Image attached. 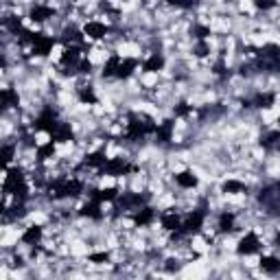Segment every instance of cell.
Wrapping results in <instances>:
<instances>
[{"instance_id":"50","label":"cell","mask_w":280,"mask_h":280,"mask_svg":"<svg viewBox=\"0 0 280 280\" xmlns=\"http://www.w3.org/2000/svg\"><path fill=\"white\" fill-rule=\"evenodd\" d=\"M278 125H280V119H278Z\"/></svg>"},{"instance_id":"51","label":"cell","mask_w":280,"mask_h":280,"mask_svg":"<svg viewBox=\"0 0 280 280\" xmlns=\"http://www.w3.org/2000/svg\"><path fill=\"white\" fill-rule=\"evenodd\" d=\"M278 184H280V182H278Z\"/></svg>"},{"instance_id":"35","label":"cell","mask_w":280,"mask_h":280,"mask_svg":"<svg viewBox=\"0 0 280 280\" xmlns=\"http://www.w3.org/2000/svg\"><path fill=\"white\" fill-rule=\"evenodd\" d=\"M5 29H7V31H11L13 35H20L22 33V20L16 18V16L5 18Z\"/></svg>"},{"instance_id":"26","label":"cell","mask_w":280,"mask_h":280,"mask_svg":"<svg viewBox=\"0 0 280 280\" xmlns=\"http://www.w3.org/2000/svg\"><path fill=\"white\" fill-rule=\"evenodd\" d=\"M79 212H81V217H90V219H101V217H103V212H101V202H97V200L88 202Z\"/></svg>"},{"instance_id":"9","label":"cell","mask_w":280,"mask_h":280,"mask_svg":"<svg viewBox=\"0 0 280 280\" xmlns=\"http://www.w3.org/2000/svg\"><path fill=\"white\" fill-rule=\"evenodd\" d=\"M22 184H26L22 169H9V171H7V178H5V184H3L5 195H13V190L20 188Z\"/></svg>"},{"instance_id":"11","label":"cell","mask_w":280,"mask_h":280,"mask_svg":"<svg viewBox=\"0 0 280 280\" xmlns=\"http://www.w3.org/2000/svg\"><path fill=\"white\" fill-rule=\"evenodd\" d=\"M53 46H55V38H48V35H44V33H38V38L31 44L33 55H38V57H46L50 50H53Z\"/></svg>"},{"instance_id":"24","label":"cell","mask_w":280,"mask_h":280,"mask_svg":"<svg viewBox=\"0 0 280 280\" xmlns=\"http://www.w3.org/2000/svg\"><path fill=\"white\" fill-rule=\"evenodd\" d=\"M83 162H86V166H92V169H97V171H101V169L107 164V160H105V153H103V151L88 153Z\"/></svg>"},{"instance_id":"20","label":"cell","mask_w":280,"mask_h":280,"mask_svg":"<svg viewBox=\"0 0 280 280\" xmlns=\"http://www.w3.org/2000/svg\"><path fill=\"white\" fill-rule=\"evenodd\" d=\"M160 221H162V228L169 230V232H175V230H180V228H182V219H180V215L175 210L164 212V215L160 217Z\"/></svg>"},{"instance_id":"32","label":"cell","mask_w":280,"mask_h":280,"mask_svg":"<svg viewBox=\"0 0 280 280\" xmlns=\"http://www.w3.org/2000/svg\"><path fill=\"white\" fill-rule=\"evenodd\" d=\"M221 190H223V193H245L247 186L239 180H228V182L221 184Z\"/></svg>"},{"instance_id":"47","label":"cell","mask_w":280,"mask_h":280,"mask_svg":"<svg viewBox=\"0 0 280 280\" xmlns=\"http://www.w3.org/2000/svg\"><path fill=\"white\" fill-rule=\"evenodd\" d=\"M92 263H107L109 261V252H99V254H90Z\"/></svg>"},{"instance_id":"40","label":"cell","mask_w":280,"mask_h":280,"mask_svg":"<svg viewBox=\"0 0 280 280\" xmlns=\"http://www.w3.org/2000/svg\"><path fill=\"white\" fill-rule=\"evenodd\" d=\"M35 38H38V33H33V31H26V29H22V33H20V38L18 42L20 44H33Z\"/></svg>"},{"instance_id":"2","label":"cell","mask_w":280,"mask_h":280,"mask_svg":"<svg viewBox=\"0 0 280 280\" xmlns=\"http://www.w3.org/2000/svg\"><path fill=\"white\" fill-rule=\"evenodd\" d=\"M156 134V123L151 116L147 114H129V123H127V138L138 143L145 136Z\"/></svg>"},{"instance_id":"13","label":"cell","mask_w":280,"mask_h":280,"mask_svg":"<svg viewBox=\"0 0 280 280\" xmlns=\"http://www.w3.org/2000/svg\"><path fill=\"white\" fill-rule=\"evenodd\" d=\"M72 127L68 123H57L55 125V129L50 131V140H53V143H68V140H72Z\"/></svg>"},{"instance_id":"5","label":"cell","mask_w":280,"mask_h":280,"mask_svg":"<svg viewBox=\"0 0 280 280\" xmlns=\"http://www.w3.org/2000/svg\"><path fill=\"white\" fill-rule=\"evenodd\" d=\"M131 171H136V166L134 164H129L125 158H112V160H107V164L101 169V175H127Z\"/></svg>"},{"instance_id":"22","label":"cell","mask_w":280,"mask_h":280,"mask_svg":"<svg viewBox=\"0 0 280 280\" xmlns=\"http://www.w3.org/2000/svg\"><path fill=\"white\" fill-rule=\"evenodd\" d=\"M0 103H3V107H5V109H9V107H18V103H20L18 92L13 90V88H5V90L0 92Z\"/></svg>"},{"instance_id":"37","label":"cell","mask_w":280,"mask_h":280,"mask_svg":"<svg viewBox=\"0 0 280 280\" xmlns=\"http://www.w3.org/2000/svg\"><path fill=\"white\" fill-rule=\"evenodd\" d=\"M190 35H195L197 40H206L210 35V29L206 24H193V29H190Z\"/></svg>"},{"instance_id":"14","label":"cell","mask_w":280,"mask_h":280,"mask_svg":"<svg viewBox=\"0 0 280 280\" xmlns=\"http://www.w3.org/2000/svg\"><path fill=\"white\" fill-rule=\"evenodd\" d=\"M81 46H66L64 53H62V66L66 68H72V66L79 64V57H81Z\"/></svg>"},{"instance_id":"42","label":"cell","mask_w":280,"mask_h":280,"mask_svg":"<svg viewBox=\"0 0 280 280\" xmlns=\"http://www.w3.org/2000/svg\"><path fill=\"white\" fill-rule=\"evenodd\" d=\"M190 107L188 103H178V105H175V116H180V119H186V116L190 114Z\"/></svg>"},{"instance_id":"36","label":"cell","mask_w":280,"mask_h":280,"mask_svg":"<svg viewBox=\"0 0 280 280\" xmlns=\"http://www.w3.org/2000/svg\"><path fill=\"white\" fill-rule=\"evenodd\" d=\"M79 101L83 103V105H94L99 99H97V94L92 92V88H81V90H79Z\"/></svg>"},{"instance_id":"28","label":"cell","mask_w":280,"mask_h":280,"mask_svg":"<svg viewBox=\"0 0 280 280\" xmlns=\"http://www.w3.org/2000/svg\"><path fill=\"white\" fill-rule=\"evenodd\" d=\"M261 269L265 274H278L280 271V261L276 256H263L261 259Z\"/></svg>"},{"instance_id":"10","label":"cell","mask_w":280,"mask_h":280,"mask_svg":"<svg viewBox=\"0 0 280 280\" xmlns=\"http://www.w3.org/2000/svg\"><path fill=\"white\" fill-rule=\"evenodd\" d=\"M259 249H261V241H259V237H256L254 232H247L245 237L239 241L237 252H239L241 256H249V254H256Z\"/></svg>"},{"instance_id":"6","label":"cell","mask_w":280,"mask_h":280,"mask_svg":"<svg viewBox=\"0 0 280 280\" xmlns=\"http://www.w3.org/2000/svg\"><path fill=\"white\" fill-rule=\"evenodd\" d=\"M60 123V119H57V112L53 107H44L42 109V114L35 119V123H33V129L35 131H53L55 129V125Z\"/></svg>"},{"instance_id":"39","label":"cell","mask_w":280,"mask_h":280,"mask_svg":"<svg viewBox=\"0 0 280 280\" xmlns=\"http://www.w3.org/2000/svg\"><path fill=\"white\" fill-rule=\"evenodd\" d=\"M193 53H195L197 57H206V55L210 53V46L206 44V40H200V42H197L195 46H193Z\"/></svg>"},{"instance_id":"31","label":"cell","mask_w":280,"mask_h":280,"mask_svg":"<svg viewBox=\"0 0 280 280\" xmlns=\"http://www.w3.org/2000/svg\"><path fill=\"white\" fill-rule=\"evenodd\" d=\"M234 230V215L232 212H221L219 215V232H232Z\"/></svg>"},{"instance_id":"45","label":"cell","mask_w":280,"mask_h":280,"mask_svg":"<svg viewBox=\"0 0 280 280\" xmlns=\"http://www.w3.org/2000/svg\"><path fill=\"white\" fill-rule=\"evenodd\" d=\"M77 70L81 72V75H90V72H92V64H90V60H81V62L77 64Z\"/></svg>"},{"instance_id":"23","label":"cell","mask_w":280,"mask_h":280,"mask_svg":"<svg viewBox=\"0 0 280 280\" xmlns=\"http://www.w3.org/2000/svg\"><path fill=\"white\" fill-rule=\"evenodd\" d=\"M175 182L180 184L182 188H195L197 184H200V180H197V175L193 171H182L175 175Z\"/></svg>"},{"instance_id":"1","label":"cell","mask_w":280,"mask_h":280,"mask_svg":"<svg viewBox=\"0 0 280 280\" xmlns=\"http://www.w3.org/2000/svg\"><path fill=\"white\" fill-rule=\"evenodd\" d=\"M254 66L259 72H280V46L265 44L263 48H256Z\"/></svg>"},{"instance_id":"18","label":"cell","mask_w":280,"mask_h":280,"mask_svg":"<svg viewBox=\"0 0 280 280\" xmlns=\"http://www.w3.org/2000/svg\"><path fill=\"white\" fill-rule=\"evenodd\" d=\"M53 16H55V9L53 7H46V5H35L31 9V13H29V18H31L33 22H46Z\"/></svg>"},{"instance_id":"43","label":"cell","mask_w":280,"mask_h":280,"mask_svg":"<svg viewBox=\"0 0 280 280\" xmlns=\"http://www.w3.org/2000/svg\"><path fill=\"white\" fill-rule=\"evenodd\" d=\"M212 72H215L217 77H221V79H226L230 72H228V68H226V64H223V60H217V64H215V68H212Z\"/></svg>"},{"instance_id":"34","label":"cell","mask_w":280,"mask_h":280,"mask_svg":"<svg viewBox=\"0 0 280 280\" xmlns=\"http://www.w3.org/2000/svg\"><path fill=\"white\" fill-rule=\"evenodd\" d=\"M53 156H55V143H53V140L46 143V145H42V147H38V160L40 162L53 158Z\"/></svg>"},{"instance_id":"16","label":"cell","mask_w":280,"mask_h":280,"mask_svg":"<svg viewBox=\"0 0 280 280\" xmlns=\"http://www.w3.org/2000/svg\"><path fill=\"white\" fill-rule=\"evenodd\" d=\"M109 31V29L103 24V22H97V20H92V22H88V24L83 26V33L88 35V38H92V40H101V38H105V33Z\"/></svg>"},{"instance_id":"41","label":"cell","mask_w":280,"mask_h":280,"mask_svg":"<svg viewBox=\"0 0 280 280\" xmlns=\"http://www.w3.org/2000/svg\"><path fill=\"white\" fill-rule=\"evenodd\" d=\"M276 5H278L276 0H254V7L261 11H269V9H274Z\"/></svg>"},{"instance_id":"21","label":"cell","mask_w":280,"mask_h":280,"mask_svg":"<svg viewBox=\"0 0 280 280\" xmlns=\"http://www.w3.org/2000/svg\"><path fill=\"white\" fill-rule=\"evenodd\" d=\"M90 197H92V200H97V202H114L116 197H119V190H116L114 186H109V188H92Z\"/></svg>"},{"instance_id":"19","label":"cell","mask_w":280,"mask_h":280,"mask_svg":"<svg viewBox=\"0 0 280 280\" xmlns=\"http://www.w3.org/2000/svg\"><path fill=\"white\" fill-rule=\"evenodd\" d=\"M153 219H156V210H153L151 206H143V208H138L134 212V223L136 226H149Z\"/></svg>"},{"instance_id":"17","label":"cell","mask_w":280,"mask_h":280,"mask_svg":"<svg viewBox=\"0 0 280 280\" xmlns=\"http://www.w3.org/2000/svg\"><path fill=\"white\" fill-rule=\"evenodd\" d=\"M259 145L265 151H280V131H267L265 136H261Z\"/></svg>"},{"instance_id":"48","label":"cell","mask_w":280,"mask_h":280,"mask_svg":"<svg viewBox=\"0 0 280 280\" xmlns=\"http://www.w3.org/2000/svg\"><path fill=\"white\" fill-rule=\"evenodd\" d=\"M178 267H180V265H175V261H169V265H166L169 271H173V269H178Z\"/></svg>"},{"instance_id":"8","label":"cell","mask_w":280,"mask_h":280,"mask_svg":"<svg viewBox=\"0 0 280 280\" xmlns=\"http://www.w3.org/2000/svg\"><path fill=\"white\" fill-rule=\"evenodd\" d=\"M147 195H140V193H125L121 200H119V208L116 210H138L147 206Z\"/></svg>"},{"instance_id":"38","label":"cell","mask_w":280,"mask_h":280,"mask_svg":"<svg viewBox=\"0 0 280 280\" xmlns=\"http://www.w3.org/2000/svg\"><path fill=\"white\" fill-rule=\"evenodd\" d=\"M166 5L180 7V9H193V7H197V0H166Z\"/></svg>"},{"instance_id":"12","label":"cell","mask_w":280,"mask_h":280,"mask_svg":"<svg viewBox=\"0 0 280 280\" xmlns=\"http://www.w3.org/2000/svg\"><path fill=\"white\" fill-rule=\"evenodd\" d=\"M83 31H79L77 26H66L64 29V33H62V42L66 44V46H81L83 48L86 44H83Z\"/></svg>"},{"instance_id":"49","label":"cell","mask_w":280,"mask_h":280,"mask_svg":"<svg viewBox=\"0 0 280 280\" xmlns=\"http://www.w3.org/2000/svg\"><path fill=\"white\" fill-rule=\"evenodd\" d=\"M276 245L280 247V234H278V237H276Z\"/></svg>"},{"instance_id":"15","label":"cell","mask_w":280,"mask_h":280,"mask_svg":"<svg viewBox=\"0 0 280 280\" xmlns=\"http://www.w3.org/2000/svg\"><path fill=\"white\" fill-rule=\"evenodd\" d=\"M173 127H175V123L171 119H166V121H162L158 127H156V138H158V143L162 145H166L169 140L173 138Z\"/></svg>"},{"instance_id":"25","label":"cell","mask_w":280,"mask_h":280,"mask_svg":"<svg viewBox=\"0 0 280 280\" xmlns=\"http://www.w3.org/2000/svg\"><path fill=\"white\" fill-rule=\"evenodd\" d=\"M136 66H138L136 60H121L119 70H116V77H119V79H129L131 75H134Z\"/></svg>"},{"instance_id":"7","label":"cell","mask_w":280,"mask_h":280,"mask_svg":"<svg viewBox=\"0 0 280 280\" xmlns=\"http://www.w3.org/2000/svg\"><path fill=\"white\" fill-rule=\"evenodd\" d=\"M204 210H193L190 215H186V219L182 221V228H180V232L186 237V234H197L202 230V226H204Z\"/></svg>"},{"instance_id":"4","label":"cell","mask_w":280,"mask_h":280,"mask_svg":"<svg viewBox=\"0 0 280 280\" xmlns=\"http://www.w3.org/2000/svg\"><path fill=\"white\" fill-rule=\"evenodd\" d=\"M259 204L269 212V215H280V184L278 182L261 188Z\"/></svg>"},{"instance_id":"27","label":"cell","mask_w":280,"mask_h":280,"mask_svg":"<svg viewBox=\"0 0 280 280\" xmlns=\"http://www.w3.org/2000/svg\"><path fill=\"white\" fill-rule=\"evenodd\" d=\"M42 239V226H29L24 234H22V241L29 243V245H35Z\"/></svg>"},{"instance_id":"29","label":"cell","mask_w":280,"mask_h":280,"mask_svg":"<svg viewBox=\"0 0 280 280\" xmlns=\"http://www.w3.org/2000/svg\"><path fill=\"white\" fill-rule=\"evenodd\" d=\"M143 68H145V72H158V70H162V68H164V57L158 55V53L151 55L149 60L143 64Z\"/></svg>"},{"instance_id":"44","label":"cell","mask_w":280,"mask_h":280,"mask_svg":"<svg viewBox=\"0 0 280 280\" xmlns=\"http://www.w3.org/2000/svg\"><path fill=\"white\" fill-rule=\"evenodd\" d=\"M239 72H241L243 77H252L254 72H259V70H256V66H254V62H252V64H243L241 68H239Z\"/></svg>"},{"instance_id":"3","label":"cell","mask_w":280,"mask_h":280,"mask_svg":"<svg viewBox=\"0 0 280 280\" xmlns=\"http://www.w3.org/2000/svg\"><path fill=\"white\" fill-rule=\"evenodd\" d=\"M81 190H83V182H81V180L60 178V180H55V182L48 184V193H50V197H55V200L77 197V195H81Z\"/></svg>"},{"instance_id":"30","label":"cell","mask_w":280,"mask_h":280,"mask_svg":"<svg viewBox=\"0 0 280 280\" xmlns=\"http://www.w3.org/2000/svg\"><path fill=\"white\" fill-rule=\"evenodd\" d=\"M276 103V97L271 92H261V94H256L254 97V107H271Z\"/></svg>"},{"instance_id":"33","label":"cell","mask_w":280,"mask_h":280,"mask_svg":"<svg viewBox=\"0 0 280 280\" xmlns=\"http://www.w3.org/2000/svg\"><path fill=\"white\" fill-rule=\"evenodd\" d=\"M119 64H121V57L119 55H112L109 60L103 66V77H116V70H119Z\"/></svg>"},{"instance_id":"46","label":"cell","mask_w":280,"mask_h":280,"mask_svg":"<svg viewBox=\"0 0 280 280\" xmlns=\"http://www.w3.org/2000/svg\"><path fill=\"white\" fill-rule=\"evenodd\" d=\"M13 151H16V149H13L11 145H5V147H3V162H5V164H9V162H11Z\"/></svg>"}]
</instances>
